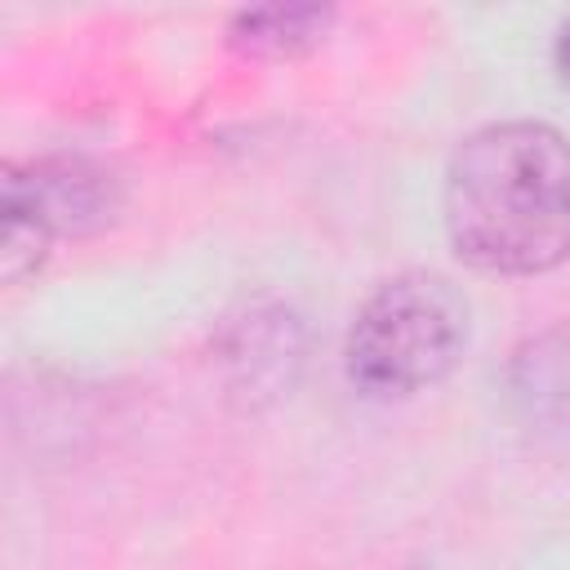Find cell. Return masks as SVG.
Listing matches in <instances>:
<instances>
[{
  "instance_id": "4",
  "label": "cell",
  "mask_w": 570,
  "mask_h": 570,
  "mask_svg": "<svg viewBox=\"0 0 570 570\" xmlns=\"http://www.w3.org/2000/svg\"><path fill=\"white\" fill-rule=\"evenodd\" d=\"M330 22H334V9H321V4H267V9L236 13L227 27V40L245 58L285 62V58L316 49L325 40Z\"/></svg>"
},
{
  "instance_id": "1",
  "label": "cell",
  "mask_w": 570,
  "mask_h": 570,
  "mask_svg": "<svg viewBox=\"0 0 570 570\" xmlns=\"http://www.w3.org/2000/svg\"><path fill=\"white\" fill-rule=\"evenodd\" d=\"M454 254L490 276H539L570 258V138L543 120L472 129L441 187Z\"/></svg>"
},
{
  "instance_id": "3",
  "label": "cell",
  "mask_w": 570,
  "mask_h": 570,
  "mask_svg": "<svg viewBox=\"0 0 570 570\" xmlns=\"http://www.w3.org/2000/svg\"><path fill=\"white\" fill-rule=\"evenodd\" d=\"M9 183H18L31 205L49 218L58 232H85L102 218H111V178L89 160H40V165H9Z\"/></svg>"
},
{
  "instance_id": "6",
  "label": "cell",
  "mask_w": 570,
  "mask_h": 570,
  "mask_svg": "<svg viewBox=\"0 0 570 570\" xmlns=\"http://www.w3.org/2000/svg\"><path fill=\"white\" fill-rule=\"evenodd\" d=\"M552 58H557V76H561V85H570V18H566V27L557 31V49H552Z\"/></svg>"
},
{
  "instance_id": "2",
  "label": "cell",
  "mask_w": 570,
  "mask_h": 570,
  "mask_svg": "<svg viewBox=\"0 0 570 570\" xmlns=\"http://www.w3.org/2000/svg\"><path fill=\"white\" fill-rule=\"evenodd\" d=\"M472 312L463 289L441 272H396L379 281L343 338L352 387L379 401H401L436 387L463 356Z\"/></svg>"
},
{
  "instance_id": "5",
  "label": "cell",
  "mask_w": 570,
  "mask_h": 570,
  "mask_svg": "<svg viewBox=\"0 0 570 570\" xmlns=\"http://www.w3.org/2000/svg\"><path fill=\"white\" fill-rule=\"evenodd\" d=\"M53 245V227L49 218L31 205V196L4 178V236H0V272L9 285H22L31 272H40V263L49 258Z\"/></svg>"
}]
</instances>
